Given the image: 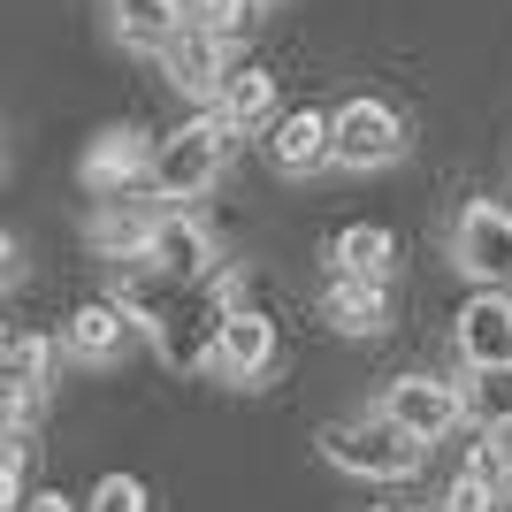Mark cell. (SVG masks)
Returning a JSON list of instances; mask_svg holds the SVG:
<instances>
[{"label":"cell","mask_w":512,"mask_h":512,"mask_svg":"<svg viewBox=\"0 0 512 512\" xmlns=\"http://www.w3.org/2000/svg\"><path fill=\"white\" fill-rule=\"evenodd\" d=\"M237 130L222 123V115H192V123H176L169 138H153V161H146V192L161 199H199L222 184V161H230Z\"/></svg>","instance_id":"6da1fadb"},{"label":"cell","mask_w":512,"mask_h":512,"mask_svg":"<svg viewBox=\"0 0 512 512\" xmlns=\"http://www.w3.org/2000/svg\"><path fill=\"white\" fill-rule=\"evenodd\" d=\"M321 459L344 474H360V482H413L428 459V444H413L398 421H383V413H367V421H337L321 428Z\"/></svg>","instance_id":"7a4b0ae2"},{"label":"cell","mask_w":512,"mask_h":512,"mask_svg":"<svg viewBox=\"0 0 512 512\" xmlns=\"http://www.w3.org/2000/svg\"><path fill=\"white\" fill-rule=\"evenodd\" d=\"M406 153V115L390 100H344L329 107V161H344V169H390Z\"/></svg>","instance_id":"3957f363"},{"label":"cell","mask_w":512,"mask_h":512,"mask_svg":"<svg viewBox=\"0 0 512 512\" xmlns=\"http://www.w3.org/2000/svg\"><path fill=\"white\" fill-rule=\"evenodd\" d=\"M451 260L467 283H512V214L497 199H467L451 222Z\"/></svg>","instance_id":"277c9868"},{"label":"cell","mask_w":512,"mask_h":512,"mask_svg":"<svg viewBox=\"0 0 512 512\" xmlns=\"http://www.w3.org/2000/svg\"><path fill=\"white\" fill-rule=\"evenodd\" d=\"M383 421H398L413 436V444H444L451 428L467 421V398H459V390L451 383H436V375H398V383L383 390Z\"/></svg>","instance_id":"5b68a950"},{"label":"cell","mask_w":512,"mask_h":512,"mask_svg":"<svg viewBox=\"0 0 512 512\" xmlns=\"http://www.w3.org/2000/svg\"><path fill=\"white\" fill-rule=\"evenodd\" d=\"M207 367L222 383H260L276 367V321L253 314V306H230L214 321V344H207Z\"/></svg>","instance_id":"8992f818"},{"label":"cell","mask_w":512,"mask_h":512,"mask_svg":"<svg viewBox=\"0 0 512 512\" xmlns=\"http://www.w3.org/2000/svg\"><path fill=\"white\" fill-rule=\"evenodd\" d=\"M222 54H230V39H214L207 23H192V16H176V31L161 39V69H169V85L176 92H192V100H214L222 92Z\"/></svg>","instance_id":"52a82bcc"},{"label":"cell","mask_w":512,"mask_h":512,"mask_svg":"<svg viewBox=\"0 0 512 512\" xmlns=\"http://www.w3.org/2000/svg\"><path fill=\"white\" fill-rule=\"evenodd\" d=\"M138 260H153V268H161V276H176V283H199L214 268V237H207V222H199V214H184V207H161L153 214V237H146V253Z\"/></svg>","instance_id":"ba28073f"},{"label":"cell","mask_w":512,"mask_h":512,"mask_svg":"<svg viewBox=\"0 0 512 512\" xmlns=\"http://www.w3.org/2000/svg\"><path fill=\"white\" fill-rule=\"evenodd\" d=\"M451 344H459V360L467 367H490V360H512V291L505 283H482L459 321H451Z\"/></svg>","instance_id":"9c48e42d"},{"label":"cell","mask_w":512,"mask_h":512,"mask_svg":"<svg viewBox=\"0 0 512 512\" xmlns=\"http://www.w3.org/2000/svg\"><path fill=\"white\" fill-rule=\"evenodd\" d=\"M146 161H153V138L138 123H115V130H100V146L85 153V192H130V184H138V176H146Z\"/></svg>","instance_id":"30bf717a"},{"label":"cell","mask_w":512,"mask_h":512,"mask_svg":"<svg viewBox=\"0 0 512 512\" xmlns=\"http://www.w3.org/2000/svg\"><path fill=\"white\" fill-rule=\"evenodd\" d=\"M321 321L337 329V337H375L390 321V283L375 276H329V291H321Z\"/></svg>","instance_id":"8fae6325"},{"label":"cell","mask_w":512,"mask_h":512,"mask_svg":"<svg viewBox=\"0 0 512 512\" xmlns=\"http://www.w3.org/2000/svg\"><path fill=\"white\" fill-rule=\"evenodd\" d=\"M268 161H276L283 176H306L329 161V107H291V115H276L268 123Z\"/></svg>","instance_id":"7c38bea8"},{"label":"cell","mask_w":512,"mask_h":512,"mask_svg":"<svg viewBox=\"0 0 512 512\" xmlns=\"http://www.w3.org/2000/svg\"><path fill=\"white\" fill-rule=\"evenodd\" d=\"M153 199H138V184L130 192H107L100 199V214H92V245L100 253H115V260H138L146 253V237H153Z\"/></svg>","instance_id":"4fadbf2b"},{"label":"cell","mask_w":512,"mask_h":512,"mask_svg":"<svg viewBox=\"0 0 512 512\" xmlns=\"http://www.w3.org/2000/svg\"><path fill=\"white\" fill-rule=\"evenodd\" d=\"M130 329L138 321L123 314V299H85L77 314H69V329H62V344L77 352V360H92V367H107L115 352L130 344Z\"/></svg>","instance_id":"5bb4252c"},{"label":"cell","mask_w":512,"mask_h":512,"mask_svg":"<svg viewBox=\"0 0 512 512\" xmlns=\"http://www.w3.org/2000/svg\"><path fill=\"white\" fill-rule=\"evenodd\" d=\"M505 490H512V482H505V467H497V444H482L467 467L436 490V512H497V505H505Z\"/></svg>","instance_id":"9a60e30c"},{"label":"cell","mask_w":512,"mask_h":512,"mask_svg":"<svg viewBox=\"0 0 512 512\" xmlns=\"http://www.w3.org/2000/svg\"><path fill=\"white\" fill-rule=\"evenodd\" d=\"M214 115L230 130H268L276 123V77L268 69H230L222 92H214Z\"/></svg>","instance_id":"2e32d148"},{"label":"cell","mask_w":512,"mask_h":512,"mask_svg":"<svg viewBox=\"0 0 512 512\" xmlns=\"http://www.w3.org/2000/svg\"><path fill=\"white\" fill-rule=\"evenodd\" d=\"M390 260H398V245H390L383 222H352V230L329 237V276H375V283H390Z\"/></svg>","instance_id":"e0dca14e"},{"label":"cell","mask_w":512,"mask_h":512,"mask_svg":"<svg viewBox=\"0 0 512 512\" xmlns=\"http://www.w3.org/2000/svg\"><path fill=\"white\" fill-rule=\"evenodd\" d=\"M115 31L138 54H161V39L176 31V0H115Z\"/></svg>","instance_id":"ac0fdd59"},{"label":"cell","mask_w":512,"mask_h":512,"mask_svg":"<svg viewBox=\"0 0 512 512\" xmlns=\"http://www.w3.org/2000/svg\"><path fill=\"white\" fill-rule=\"evenodd\" d=\"M467 413H474L482 428H505V421H512V360L474 367V383H467Z\"/></svg>","instance_id":"d6986e66"},{"label":"cell","mask_w":512,"mask_h":512,"mask_svg":"<svg viewBox=\"0 0 512 512\" xmlns=\"http://www.w3.org/2000/svg\"><path fill=\"white\" fill-rule=\"evenodd\" d=\"M0 367H8L16 383H31V390L46 398V375H54V344L31 337V329H16V337H8V352H0Z\"/></svg>","instance_id":"ffe728a7"},{"label":"cell","mask_w":512,"mask_h":512,"mask_svg":"<svg viewBox=\"0 0 512 512\" xmlns=\"http://www.w3.org/2000/svg\"><path fill=\"white\" fill-rule=\"evenodd\" d=\"M77 512H146V482H138V474H100Z\"/></svg>","instance_id":"44dd1931"},{"label":"cell","mask_w":512,"mask_h":512,"mask_svg":"<svg viewBox=\"0 0 512 512\" xmlns=\"http://www.w3.org/2000/svg\"><path fill=\"white\" fill-rule=\"evenodd\" d=\"M192 23H207V31H214V39H245V23H253V0H199V16Z\"/></svg>","instance_id":"7402d4cb"},{"label":"cell","mask_w":512,"mask_h":512,"mask_svg":"<svg viewBox=\"0 0 512 512\" xmlns=\"http://www.w3.org/2000/svg\"><path fill=\"white\" fill-rule=\"evenodd\" d=\"M31 413H39V390H31V383H16V375L0 367V436H16V428L31 421Z\"/></svg>","instance_id":"603a6c76"},{"label":"cell","mask_w":512,"mask_h":512,"mask_svg":"<svg viewBox=\"0 0 512 512\" xmlns=\"http://www.w3.org/2000/svg\"><path fill=\"white\" fill-rule=\"evenodd\" d=\"M23 505V451H0V512Z\"/></svg>","instance_id":"cb8c5ba5"},{"label":"cell","mask_w":512,"mask_h":512,"mask_svg":"<svg viewBox=\"0 0 512 512\" xmlns=\"http://www.w3.org/2000/svg\"><path fill=\"white\" fill-rule=\"evenodd\" d=\"M16 512H77V497H62V490H39V497H23Z\"/></svg>","instance_id":"d4e9b609"},{"label":"cell","mask_w":512,"mask_h":512,"mask_svg":"<svg viewBox=\"0 0 512 512\" xmlns=\"http://www.w3.org/2000/svg\"><path fill=\"white\" fill-rule=\"evenodd\" d=\"M16 276H23V253H16V237L0 230V291H8V283H16Z\"/></svg>","instance_id":"484cf974"},{"label":"cell","mask_w":512,"mask_h":512,"mask_svg":"<svg viewBox=\"0 0 512 512\" xmlns=\"http://www.w3.org/2000/svg\"><path fill=\"white\" fill-rule=\"evenodd\" d=\"M490 444H497V467H505V482H512V421L490 428Z\"/></svg>","instance_id":"4316f807"},{"label":"cell","mask_w":512,"mask_h":512,"mask_svg":"<svg viewBox=\"0 0 512 512\" xmlns=\"http://www.w3.org/2000/svg\"><path fill=\"white\" fill-rule=\"evenodd\" d=\"M375 512H436V497H390V505H375Z\"/></svg>","instance_id":"83f0119b"},{"label":"cell","mask_w":512,"mask_h":512,"mask_svg":"<svg viewBox=\"0 0 512 512\" xmlns=\"http://www.w3.org/2000/svg\"><path fill=\"white\" fill-rule=\"evenodd\" d=\"M8 337H16V329H8V321H0V352H8Z\"/></svg>","instance_id":"f1b7e54d"},{"label":"cell","mask_w":512,"mask_h":512,"mask_svg":"<svg viewBox=\"0 0 512 512\" xmlns=\"http://www.w3.org/2000/svg\"><path fill=\"white\" fill-rule=\"evenodd\" d=\"M253 8H268V0H253Z\"/></svg>","instance_id":"f546056e"}]
</instances>
